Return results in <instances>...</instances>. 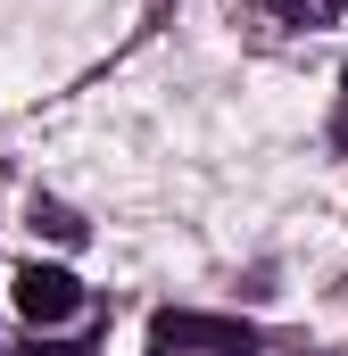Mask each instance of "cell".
I'll return each mask as SVG.
<instances>
[{
    "instance_id": "4",
    "label": "cell",
    "mask_w": 348,
    "mask_h": 356,
    "mask_svg": "<svg viewBox=\"0 0 348 356\" xmlns=\"http://www.w3.org/2000/svg\"><path fill=\"white\" fill-rule=\"evenodd\" d=\"M42 232H50V241H84V224H75L67 207H42Z\"/></svg>"
},
{
    "instance_id": "1",
    "label": "cell",
    "mask_w": 348,
    "mask_h": 356,
    "mask_svg": "<svg viewBox=\"0 0 348 356\" xmlns=\"http://www.w3.org/2000/svg\"><path fill=\"white\" fill-rule=\"evenodd\" d=\"M150 356H258V340L241 323H224V315H182V307H166L150 323Z\"/></svg>"
},
{
    "instance_id": "3",
    "label": "cell",
    "mask_w": 348,
    "mask_h": 356,
    "mask_svg": "<svg viewBox=\"0 0 348 356\" xmlns=\"http://www.w3.org/2000/svg\"><path fill=\"white\" fill-rule=\"evenodd\" d=\"M17 315L25 323H75L84 315V282L67 266H25L17 273Z\"/></svg>"
},
{
    "instance_id": "2",
    "label": "cell",
    "mask_w": 348,
    "mask_h": 356,
    "mask_svg": "<svg viewBox=\"0 0 348 356\" xmlns=\"http://www.w3.org/2000/svg\"><path fill=\"white\" fill-rule=\"evenodd\" d=\"M241 17L265 42H332V33H348V0H241Z\"/></svg>"
}]
</instances>
